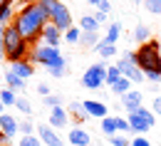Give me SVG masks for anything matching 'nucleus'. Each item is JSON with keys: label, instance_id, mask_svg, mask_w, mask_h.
<instances>
[{"label": "nucleus", "instance_id": "1", "mask_svg": "<svg viewBox=\"0 0 161 146\" xmlns=\"http://www.w3.org/2000/svg\"><path fill=\"white\" fill-rule=\"evenodd\" d=\"M47 22H50V18H47L45 8H42L40 3H35V5H22L20 10H18V15L13 20V27L30 45H37L42 40V30H45Z\"/></svg>", "mask_w": 161, "mask_h": 146}, {"label": "nucleus", "instance_id": "2", "mask_svg": "<svg viewBox=\"0 0 161 146\" xmlns=\"http://www.w3.org/2000/svg\"><path fill=\"white\" fill-rule=\"evenodd\" d=\"M134 55H136V64L144 72V77L149 82L159 84L161 82V45H159V40L151 37L149 42L139 45V50H134Z\"/></svg>", "mask_w": 161, "mask_h": 146}, {"label": "nucleus", "instance_id": "3", "mask_svg": "<svg viewBox=\"0 0 161 146\" xmlns=\"http://www.w3.org/2000/svg\"><path fill=\"white\" fill-rule=\"evenodd\" d=\"M0 30H3V40H5V60H8L10 64L27 60V55H30V47H32V45L25 40V37H22L13 25L0 27Z\"/></svg>", "mask_w": 161, "mask_h": 146}, {"label": "nucleus", "instance_id": "4", "mask_svg": "<svg viewBox=\"0 0 161 146\" xmlns=\"http://www.w3.org/2000/svg\"><path fill=\"white\" fill-rule=\"evenodd\" d=\"M27 62H32L35 67L40 64L45 69H52V67H67V60L60 52V47H47V45H32L30 47V55H27Z\"/></svg>", "mask_w": 161, "mask_h": 146}, {"label": "nucleus", "instance_id": "5", "mask_svg": "<svg viewBox=\"0 0 161 146\" xmlns=\"http://www.w3.org/2000/svg\"><path fill=\"white\" fill-rule=\"evenodd\" d=\"M40 5L45 8L47 18L52 25H57L62 32H67L75 22H72V15H69V8L62 3V0H40Z\"/></svg>", "mask_w": 161, "mask_h": 146}, {"label": "nucleus", "instance_id": "6", "mask_svg": "<svg viewBox=\"0 0 161 146\" xmlns=\"http://www.w3.org/2000/svg\"><path fill=\"white\" fill-rule=\"evenodd\" d=\"M126 119H129V126H131V134H136V136H146V131L154 129V124H156V114L146 106H141L134 114H126Z\"/></svg>", "mask_w": 161, "mask_h": 146}, {"label": "nucleus", "instance_id": "7", "mask_svg": "<svg viewBox=\"0 0 161 146\" xmlns=\"http://www.w3.org/2000/svg\"><path fill=\"white\" fill-rule=\"evenodd\" d=\"M107 69H109V64H104V60L89 64V67H87V72L82 74V87L94 89V92L102 89V87L107 84Z\"/></svg>", "mask_w": 161, "mask_h": 146}, {"label": "nucleus", "instance_id": "8", "mask_svg": "<svg viewBox=\"0 0 161 146\" xmlns=\"http://www.w3.org/2000/svg\"><path fill=\"white\" fill-rule=\"evenodd\" d=\"M117 67L121 69V74L126 77V79H131V84H139V82H144L146 77H144V72L139 69V64H136V55L134 52H121L119 55V60H117Z\"/></svg>", "mask_w": 161, "mask_h": 146}, {"label": "nucleus", "instance_id": "9", "mask_svg": "<svg viewBox=\"0 0 161 146\" xmlns=\"http://www.w3.org/2000/svg\"><path fill=\"white\" fill-rule=\"evenodd\" d=\"M37 136L45 146H64V139L60 136L57 129H52L50 124H40L37 126Z\"/></svg>", "mask_w": 161, "mask_h": 146}, {"label": "nucleus", "instance_id": "10", "mask_svg": "<svg viewBox=\"0 0 161 146\" xmlns=\"http://www.w3.org/2000/svg\"><path fill=\"white\" fill-rule=\"evenodd\" d=\"M121 106H124V111H126V114H134V111H139L141 106H144V92H139V89H131V92H126V94L121 97Z\"/></svg>", "mask_w": 161, "mask_h": 146}, {"label": "nucleus", "instance_id": "11", "mask_svg": "<svg viewBox=\"0 0 161 146\" xmlns=\"http://www.w3.org/2000/svg\"><path fill=\"white\" fill-rule=\"evenodd\" d=\"M69 111L64 109V106H55V109H50V116H47V124L52 126V129H67L69 126Z\"/></svg>", "mask_w": 161, "mask_h": 146}, {"label": "nucleus", "instance_id": "12", "mask_svg": "<svg viewBox=\"0 0 161 146\" xmlns=\"http://www.w3.org/2000/svg\"><path fill=\"white\" fill-rule=\"evenodd\" d=\"M64 40V32H62L57 25H52V22H47L45 25V30H42V45H47V47H60V42Z\"/></svg>", "mask_w": 161, "mask_h": 146}, {"label": "nucleus", "instance_id": "13", "mask_svg": "<svg viewBox=\"0 0 161 146\" xmlns=\"http://www.w3.org/2000/svg\"><path fill=\"white\" fill-rule=\"evenodd\" d=\"M84 104V109H87V114H89V119H107L109 116V109H107V104L104 102H99V99H84L82 102Z\"/></svg>", "mask_w": 161, "mask_h": 146}, {"label": "nucleus", "instance_id": "14", "mask_svg": "<svg viewBox=\"0 0 161 146\" xmlns=\"http://www.w3.org/2000/svg\"><path fill=\"white\" fill-rule=\"evenodd\" d=\"M67 141H69V146H92V136L84 126H72L67 134Z\"/></svg>", "mask_w": 161, "mask_h": 146}, {"label": "nucleus", "instance_id": "15", "mask_svg": "<svg viewBox=\"0 0 161 146\" xmlns=\"http://www.w3.org/2000/svg\"><path fill=\"white\" fill-rule=\"evenodd\" d=\"M0 131L13 141V139L20 134V122H18L15 116H10V114H0Z\"/></svg>", "mask_w": 161, "mask_h": 146}, {"label": "nucleus", "instance_id": "16", "mask_svg": "<svg viewBox=\"0 0 161 146\" xmlns=\"http://www.w3.org/2000/svg\"><path fill=\"white\" fill-rule=\"evenodd\" d=\"M67 111H69V119L77 122V126H80L82 122H84V124L89 122V114H87V109H84L82 102H69V104H67Z\"/></svg>", "mask_w": 161, "mask_h": 146}, {"label": "nucleus", "instance_id": "17", "mask_svg": "<svg viewBox=\"0 0 161 146\" xmlns=\"http://www.w3.org/2000/svg\"><path fill=\"white\" fill-rule=\"evenodd\" d=\"M10 69H13V72H15V74H18L20 79H25V82H27V79H30L32 74H35V64H32V62H27V60H22V62H15L13 67H10Z\"/></svg>", "mask_w": 161, "mask_h": 146}, {"label": "nucleus", "instance_id": "18", "mask_svg": "<svg viewBox=\"0 0 161 146\" xmlns=\"http://www.w3.org/2000/svg\"><path fill=\"white\" fill-rule=\"evenodd\" d=\"M5 87L13 89V92H25V79H20V77L10 69V72H5Z\"/></svg>", "mask_w": 161, "mask_h": 146}, {"label": "nucleus", "instance_id": "19", "mask_svg": "<svg viewBox=\"0 0 161 146\" xmlns=\"http://www.w3.org/2000/svg\"><path fill=\"white\" fill-rule=\"evenodd\" d=\"M99 42H102V35H99V32H82L80 47H84V50H94Z\"/></svg>", "mask_w": 161, "mask_h": 146}, {"label": "nucleus", "instance_id": "20", "mask_svg": "<svg viewBox=\"0 0 161 146\" xmlns=\"http://www.w3.org/2000/svg\"><path fill=\"white\" fill-rule=\"evenodd\" d=\"M119 35H121V25H119V22H109V27H107V32H104L102 42H107V45H117Z\"/></svg>", "mask_w": 161, "mask_h": 146}, {"label": "nucleus", "instance_id": "21", "mask_svg": "<svg viewBox=\"0 0 161 146\" xmlns=\"http://www.w3.org/2000/svg\"><path fill=\"white\" fill-rule=\"evenodd\" d=\"M134 42H139V45H144V42L151 40V30H149V25H144V22H139L136 27H134Z\"/></svg>", "mask_w": 161, "mask_h": 146}, {"label": "nucleus", "instance_id": "22", "mask_svg": "<svg viewBox=\"0 0 161 146\" xmlns=\"http://www.w3.org/2000/svg\"><path fill=\"white\" fill-rule=\"evenodd\" d=\"M80 30L82 32H99V22L94 20V15H82L80 18Z\"/></svg>", "mask_w": 161, "mask_h": 146}, {"label": "nucleus", "instance_id": "23", "mask_svg": "<svg viewBox=\"0 0 161 146\" xmlns=\"http://www.w3.org/2000/svg\"><path fill=\"white\" fill-rule=\"evenodd\" d=\"M109 89H112V92H114L117 97H124L126 92H131V79H126V77H121V79H117V82L112 84Z\"/></svg>", "mask_w": 161, "mask_h": 146}, {"label": "nucleus", "instance_id": "24", "mask_svg": "<svg viewBox=\"0 0 161 146\" xmlns=\"http://www.w3.org/2000/svg\"><path fill=\"white\" fill-rule=\"evenodd\" d=\"M102 134L104 136H117L119 131H117V116H107V119H102Z\"/></svg>", "mask_w": 161, "mask_h": 146}, {"label": "nucleus", "instance_id": "25", "mask_svg": "<svg viewBox=\"0 0 161 146\" xmlns=\"http://www.w3.org/2000/svg\"><path fill=\"white\" fill-rule=\"evenodd\" d=\"M15 15H18V10H15L13 5H8V8H3V10H0V27H8V25H13V20H15Z\"/></svg>", "mask_w": 161, "mask_h": 146}, {"label": "nucleus", "instance_id": "26", "mask_svg": "<svg viewBox=\"0 0 161 146\" xmlns=\"http://www.w3.org/2000/svg\"><path fill=\"white\" fill-rule=\"evenodd\" d=\"M94 52L99 55L102 60H109V57H114V55H117V45H107V42H99V45L94 47Z\"/></svg>", "mask_w": 161, "mask_h": 146}, {"label": "nucleus", "instance_id": "27", "mask_svg": "<svg viewBox=\"0 0 161 146\" xmlns=\"http://www.w3.org/2000/svg\"><path fill=\"white\" fill-rule=\"evenodd\" d=\"M0 102H3V106H15V102H18V92H13V89H3L0 92Z\"/></svg>", "mask_w": 161, "mask_h": 146}, {"label": "nucleus", "instance_id": "28", "mask_svg": "<svg viewBox=\"0 0 161 146\" xmlns=\"http://www.w3.org/2000/svg\"><path fill=\"white\" fill-rule=\"evenodd\" d=\"M80 37H82L80 25H72V27L64 32V42H69V45H80Z\"/></svg>", "mask_w": 161, "mask_h": 146}, {"label": "nucleus", "instance_id": "29", "mask_svg": "<svg viewBox=\"0 0 161 146\" xmlns=\"http://www.w3.org/2000/svg\"><path fill=\"white\" fill-rule=\"evenodd\" d=\"M35 134H37V126L25 116V119L20 122V136H35Z\"/></svg>", "mask_w": 161, "mask_h": 146}, {"label": "nucleus", "instance_id": "30", "mask_svg": "<svg viewBox=\"0 0 161 146\" xmlns=\"http://www.w3.org/2000/svg\"><path fill=\"white\" fill-rule=\"evenodd\" d=\"M15 109H18V111H22L25 116H30V114H32V104H30V99H27V97H18Z\"/></svg>", "mask_w": 161, "mask_h": 146}, {"label": "nucleus", "instance_id": "31", "mask_svg": "<svg viewBox=\"0 0 161 146\" xmlns=\"http://www.w3.org/2000/svg\"><path fill=\"white\" fill-rule=\"evenodd\" d=\"M124 74H121V69L117 67V64H109V69H107V84L112 87V84L117 82V79H121Z\"/></svg>", "mask_w": 161, "mask_h": 146}, {"label": "nucleus", "instance_id": "32", "mask_svg": "<svg viewBox=\"0 0 161 146\" xmlns=\"http://www.w3.org/2000/svg\"><path fill=\"white\" fill-rule=\"evenodd\" d=\"M144 10L149 15H161V0H144Z\"/></svg>", "mask_w": 161, "mask_h": 146}, {"label": "nucleus", "instance_id": "33", "mask_svg": "<svg viewBox=\"0 0 161 146\" xmlns=\"http://www.w3.org/2000/svg\"><path fill=\"white\" fill-rule=\"evenodd\" d=\"M117 131L119 134H131V126H129V119H124V116H117Z\"/></svg>", "mask_w": 161, "mask_h": 146}, {"label": "nucleus", "instance_id": "34", "mask_svg": "<svg viewBox=\"0 0 161 146\" xmlns=\"http://www.w3.org/2000/svg\"><path fill=\"white\" fill-rule=\"evenodd\" d=\"M45 106H50V109H55V106H62V99H60V94H47L45 99Z\"/></svg>", "mask_w": 161, "mask_h": 146}, {"label": "nucleus", "instance_id": "35", "mask_svg": "<svg viewBox=\"0 0 161 146\" xmlns=\"http://www.w3.org/2000/svg\"><path fill=\"white\" fill-rule=\"evenodd\" d=\"M20 146H42V141L37 134L35 136H20Z\"/></svg>", "mask_w": 161, "mask_h": 146}, {"label": "nucleus", "instance_id": "36", "mask_svg": "<svg viewBox=\"0 0 161 146\" xmlns=\"http://www.w3.org/2000/svg\"><path fill=\"white\" fill-rule=\"evenodd\" d=\"M109 141H112V146H131V139H126L124 134H117V136H112Z\"/></svg>", "mask_w": 161, "mask_h": 146}, {"label": "nucleus", "instance_id": "37", "mask_svg": "<svg viewBox=\"0 0 161 146\" xmlns=\"http://www.w3.org/2000/svg\"><path fill=\"white\" fill-rule=\"evenodd\" d=\"M47 74H50L52 79H62V77L67 74V67H52V69H47Z\"/></svg>", "mask_w": 161, "mask_h": 146}, {"label": "nucleus", "instance_id": "38", "mask_svg": "<svg viewBox=\"0 0 161 146\" xmlns=\"http://www.w3.org/2000/svg\"><path fill=\"white\" fill-rule=\"evenodd\" d=\"M131 146H151V141H149L146 136H134V139H131Z\"/></svg>", "mask_w": 161, "mask_h": 146}, {"label": "nucleus", "instance_id": "39", "mask_svg": "<svg viewBox=\"0 0 161 146\" xmlns=\"http://www.w3.org/2000/svg\"><path fill=\"white\" fill-rule=\"evenodd\" d=\"M97 10H102V13H107V15H109V13H112V3H109V0H99Z\"/></svg>", "mask_w": 161, "mask_h": 146}, {"label": "nucleus", "instance_id": "40", "mask_svg": "<svg viewBox=\"0 0 161 146\" xmlns=\"http://www.w3.org/2000/svg\"><path fill=\"white\" fill-rule=\"evenodd\" d=\"M151 111H154L156 116H161V94L154 99V102H151Z\"/></svg>", "mask_w": 161, "mask_h": 146}, {"label": "nucleus", "instance_id": "41", "mask_svg": "<svg viewBox=\"0 0 161 146\" xmlns=\"http://www.w3.org/2000/svg\"><path fill=\"white\" fill-rule=\"evenodd\" d=\"M37 94H40L42 99H45V97H47V94H52V89H50V87H47V84L42 82V84H37Z\"/></svg>", "mask_w": 161, "mask_h": 146}, {"label": "nucleus", "instance_id": "42", "mask_svg": "<svg viewBox=\"0 0 161 146\" xmlns=\"http://www.w3.org/2000/svg\"><path fill=\"white\" fill-rule=\"evenodd\" d=\"M94 20L102 25V22H107V20H109V15H107V13H102V10H97V13H94Z\"/></svg>", "mask_w": 161, "mask_h": 146}, {"label": "nucleus", "instance_id": "43", "mask_svg": "<svg viewBox=\"0 0 161 146\" xmlns=\"http://www.w3.org/2000/svg\"><path fill=\"white\" fill-rule=\"evenodd\" d=\"M5 57V40H3V30H0V60Z\"/></svg>", "mask_w": 161, "mask_h": 146}, {"label": "nucleus", "instance_id": "44", "mask_svg": "<svg viewBox=\"0 0 161 146\" xmlns=\"http://www.w3.org/2000/svg\"><path fill=\"white\" fill-rule=\"evenodd\" d=\"M8 5H13V0H0V10H3V8H8Z\"/></svg>", "mask_w": 161, "mask_h": 146}, {"label": "nucleus", "instance_id": "45", "mask_svg": "<svg viewBox=\"0 0 161 146\" xmlns=\"http://www.w3.org/2000/svg\"><path fill=\"white\" fill-rule=\"evenodd\" d=\"M0 141H3V144H5V146L10 144V139H8V136H5V134H3V131H0Z\"/></svg>", "mask_w": 161, "mask_h": 146}, {"label": "nucleus", "instance_id": "46", "mask_svg": "<svg viewBox=\"0 0 161 146\" xmlns=\"http://www.w3.org/2000/svg\"><path fill=\"white\" fill-rule=\"evenodd\" d=\"M35 3H40V0H22V5H35Z\"/></svg>", "mask_w": 161, "mask_h": 146}, {"label": "nucleus", "instance_id": "47", "mask_svg": "<svg viewBox=\"0 0 161 146\" xmlns=\"http://www.w3.org/2000/svg\"><path fill=\"white\" fill-rule=\"evenodd\" d=\"M87 3H89V5H94V8L99 5V0H87Z\"/></svg>", "mask_w": 161, "mask_h": 146}, {"label": "nucleus", "instance_id": "48", "mask_svg": "<svg viewBox=\"0 0 161 146\" xmlns=\"http://www.w3.org/2000/svg\"><path fill=\"white\" fill-rule=\"evenodd\" d=\"M0 114H5V106H3V102H0Z\"/></svg>", "mask_w": 161, "mask_h": 146}, {"label": "nucleus", "instance_id": "49", "mask_svg": "<svg viewBox=\"0 0 161 146\" xmlns=\"http://www.w3.org/2000/svg\"><path fill=\"white\" fill-rule=\"evenodd\" d=\"M156 40H159V45H161V30H159V37H156Z\"/></svg>", "mask_w": 161, "mask_h": 146}, {"label": "nucleus", "instance_id": "50", "mask_svg": "<svg viewBox=\"0 0 161 146\" xmlns=\"http://www.w3.org/2000/svg\"><path fill=\"white\" fill-rule=\"evenodd\" d=\"M131 3H136V5H139V3H144V0H131Z\"/></svg>", "mask_w": 161, "mask_h": 146}, {"label": "nucleus", "instance_id": "51", "mask_svg": "<svg viewBox=\"0 0 161 146\" xmlns=\"http://www.w3.org/2000/svg\"><path fill=\"white\" fill-rule=\"evenodd\" d=\"M0 146H5V144H3V141H0Z\"/></svg>", "mask_w": 161, "mask_h": 146}]
</instances>
